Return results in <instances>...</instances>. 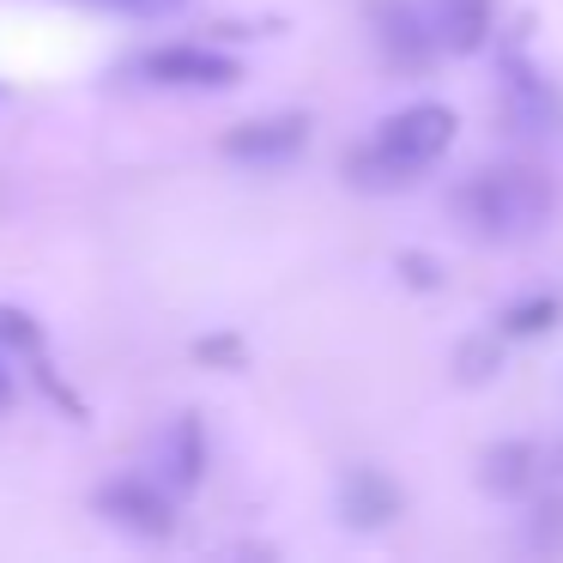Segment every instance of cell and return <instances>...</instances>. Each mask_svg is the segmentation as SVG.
<instances>
[{"label":"cell","instance_id":"obj_6","mask_svg":"<svg viewBox=\"0 0 563 563\" xmlns=\"http://www.w3.org/2000/svg\"><path fill=\"white\" fill-rule=\"evenodd\" d=\"M497 86H503V115H509V128H521V134H558L563 128V91L551 86L533 62L503 55Z\"/></svg>","mask_w":563,"mask_h":563},{"label":"cell","instance_id":"obj_17","mask_svg":"<svg viewBox=\"0 0 563 563\" xmlns=\"http://www.w3.org/2000/svg\"><path fill=\"white\" fill-rule=\"evenodd\" d=\"M91 7H110V13H128V19H170L188 0H91Z\"/></svg>","mask_w":563,"mask_h":563},{"label":"cell","instance_id":"obj_3","mask_svg":"<svg viewBox=\"0 0 563 563\" xmlns=\"http://www.w3.org/2000/svg\"><path fill=\"white\" fill-rule=\"evenodd\" d=\"M134 74L152 79V86H176V91H231L243 79V67L231 55L207 49V43H164V49L140 55Z\"/></svg>","mask_w":563,"mask_h":563},{"label":"cell","instance_id":"obj_15","mask_svg":"<svg viewBox=\"0 0 563 563\" xmlns=\"http://www.w3.org/2000/svg\"><path fill=\"white\" fill-rule=\"evenodd\" d=\"M527 551H539V558H558L563 551V497L533 503V515H527Z\"/></svg>","mask_w":563,"mask_h":563},{"label":"cell","instance_id":"obj_10","mask_svg":"<svg viewBox=\"0 0 563 563\" xmlns=\"http://www.w3.org/2000/svg\"><path fill=\"white\" fill-rule=\"evenodd\" d=\"M533 478H539V449H533V442H521V437L490 442V449L478 454V485H485V497H497V503L527 497Z\"/></svg>","mask_w":563,"mask_h":563},{"label":"cell","instance_id":"obj_11","mask_svg":"<svg viewBox=\"0 0 563 563\" xmlns=\"http://www.w3.org/2000/svg\"><path fill=\"white\" fill-rule=\"evenodd\" d=\"M430 31H437V49L478 55V49H485V37H490V0H437Z\"/></svg>","mask_w":563,"mask_h":563},{"label":"cell","instance_id":"obj_12","mask_svg":"<svg viewBox=\"0 0 563 563\" xmlns=\"http://www.w3.org/2000/svg\"><path fill=\"white\" fill-rule=\"evenodd\" d=\"M558 321H563V297L539 291V297H515V303L497 316V333L503 340H533V333H551Z\"/></svg>","mask_w":563,"mask_h":563},{"label":"cell","instance_id":"obj_16","mask_svg":"<svg viewBox=\"0 0 563 563\" xmlns=\"http://www.w3.org/2000/svg\"><path fill=\"white\" fill-rule=\"evenodd\" d=\"M0 345H7V352H37V321H31L25 309L0 303Z\"/></svg>","mask_w":563,"mask_h":563},{"label":"cell","instance_id":"obj_9","mask_svg":"<svg viewBox=\"0 0 563 563\" xmlns=\"http://www.w3.org/2000/svg\"><path fill=\"white\" fill-rule=\"evenodd\" d=\"M200 478H207V430H200L195 412H183L158 442V485L170 497H188Z\"/></svg>","mask_w":563,"mask_h":563},{"label":"cell","instance_id":"obj_21","mask_svg":"<svg viewBox=\"0 0 563 563\" xmlns=\"http://www.w3.org/2000/svg\"><path fill=\"white\" fill-rule=\"evenodd\" d=\"M558 466H563V449H558Z\"/></svg>","mask_w":563,"mask_h":563},{"label":"cell","instance_id":"obj_13","mask_svg":"<svg viewBox=\"0 0 563 563\" xmlns=\"http://www.w3.org/2000/svg\"><path fill=\"white\" fill-rule=\"evenodd\" d=\"M345 176H352V188H364V195H394V188H412L418 183V176H406L400 164L376 146V140H369V146H357L352 158H345Z\"/></svg>","mask_w":563,"mask_h":563},{"label":"cell","instance_id":"obj_20","mask_svg":"<svg viewBox=\"0 0 563 563\" xmlns=\"http://www.w3.org/2000/svg\"><path fill=\"white\" fill-rule=\"evenodd\" d=\"M13 388H19V382H13V369H7V357H0V412L13 406Z\"/></svg>","mask_w":563,"mask_h":563},{"label":"cell","instance_id":"obj_18","mask_svg":"<svg viewBox=\"0 0 563 563\" xmlns=\"http://www.w3.org/2000/svg\"><path fill=\"white\" fill-rule=\"evenodd\" d=\"M400 279L412 285V291H437L442 273H437V261H430V255H412V249H406V255H400Z\"/></svg>","mask_w":563,"mask_h":563},{"label":"cell","instance_id":"obj_19","mask_svg":"<svg viewBox=\"0 0 563 563\" xmlns=\"http://www.w3.org/2000/svg\"><path fill=\"white\" fill-rule=\"evenodd\" d=\"M195 357H207V364H243V345H236V340H200L195 345Z\"/></svg>","mask_w":563,"mask_h":563},{"label":"cell","instance_id":"obj_4","mask_svg":"<svg viewBox=\"0 0 563 563\" xmlns=\"http://www.w3.org/2000/svg\"><path fill=\"white\" fill-rule=\"evenodd\" d=\"M91 503H98L103 521H115L134 539H170L176 533V497L158 478H110V485H98Z\"/></svg>","mask_w":563,"mask_h":563},{"label":"cell","instance_id":"obj_8","mask_svg":"<svg viewBox=\"0 0 563 563\" xmlns=\"http://www.w3.org/2000/svg\"><path fill=\"white\" fill-rule=\"evenodd\" d=\"M406 509V490L394 485L382 466H345L340 473V521L357 527V533H376L394 515Z\"/></svg>","mask_w":563,"mask_h":563},{"label":"cell","instance_id":"obj_7","mask_svg":"<svg viewBox=\"0 0 563 563\" xmlns=\"http://www.w3.org/2000/svg\"><path fill=\"white\" fill-rule=\"evenodd\" d=\"M309 146V115L285 110V115H255V122H236L231 134L219 140L224 158L236 164H285Z\"/></svg>","mask_w":563,"mask_h":563},{"label":"cell","instance_id":"obj_1","mask_svg":"<svg viewBox=\"0 0 563 563\" xmlns=\"http://www.w3.org/2000/svg\"><path fill=\"white\" fill-rule=\"evenodd\" d=\"M449 212L466 236L485 243H515V236H539L558 219V183L533 164H497V170H473L449 195Z\"/></svg>","mask_w":563,"mask_h":563},{"label":"cell","instance_id":"obj_2","mask_svg":"<svg viewBox=\"0 0 563 563\" xmlns=\"http://www.w3.org/2000/svg\"><path fill=\"white\" fill-rule=\"evenodd\" d=\"M454 128L461 122H454L449 103H406V110H394L388 122L376 128V146L388 152L406 176H418L454 146Z\"/></svg>","mask_w":563,"mask_h":563},{"label":"cell","instance_id":"obj_14","mask_svg":"<svg viewBox=\"0 0 563 563\" xmlns=\"http://www.w3.org/2000/svg\"><path fill=\"white\" fill-rule=\"evenodd\" d=\"M503 369V333H485V340H461L454 345V376L466 382V388H473V382H490Z\"/></svg>","mask_w":563,"mask_h":563},{"label":"cell","instance_id":"obj_5","mask_svg":"<svg viewBox=\"0 0 563 563\" xmlns=\"http://www.w3.org/2000/svg\"><path fill=\"white\" fill-rule=\"evenodd\" d=\"M369 37H376L382 62L400 74H424L437 62V31L412 0H369Z\"/></svg>","mask_w":563,"mask_h":563}]
</instances>
